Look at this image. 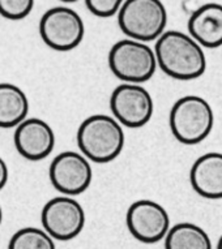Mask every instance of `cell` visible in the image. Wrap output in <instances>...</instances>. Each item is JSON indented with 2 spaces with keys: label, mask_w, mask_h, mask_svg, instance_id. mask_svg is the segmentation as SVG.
Segmentation results:
<instances>
[{
  "label": "cell",
  "mask_w": 222,
  "mask_h": 249,
  "mask_svg": "<svg viewBox=\"0 0 222 249\" xmlns=\"http://www.w3.org/2000/svg\"><path fill=\"white\" fill-rule=\"evenodd\" d=\"M157 66L170 77L181 81L195 80L205 73V53L191 36L169 30L156 39Z\"/></svg>",
  "instance_id": "1"
},
{
  "label": "cell",
  "mask_w": 222,
  "mask_h": 249,
  "mask_svg": "<svg viewBox=\"0 0 222 249\" xmlns=\"http://www.w3.org/2000/svg\"><path fill=\"white\" fill-rule=\"evenodd\" d=\"M76 139L81 154L95 163L116 160L126 142L123 127L114 116L103 114L85 119L78 127Z\"/></svg>",
  "instance_id": "2"
},
{
  "label": "cell",
  "mask_w": 222,
  "mask_h": 249,
  "mask_svg": "<svg viewBox=\"0 0 222 249\" xmlns=\"http://www.w3.org/2000/svg\"><path fill=\"white\" fill-rule=\"evenodd\" d=\"M169 124L179 142L196 145L204 141L213 129V108L203 97L185 95L171 107Z\"/></svg>",
  "instance_id": "3"
},
{
  "label": "cell",
  "mask_w": 222,
  "mask_h": 249,
  "mask_svg": "<svg viewBox=\"0 0 222 249\" xmlns=\"http://www.w3.org/2000/svg\"><path fill=\"white\" fill-rule=\"evenodd\" d=\"M118 24L131 39L156 41L165 32L167 11L161 0H124L118 11Z\"/></svg>",
  "instance_id": "4"
},
{
  "label": "cell",
  "mask_w": 222,
  "mask_h": 249,
  "mask_svg": "<svg viewBox=\"0 0 222 249\" xmlns=\"http://www.w3.org/2000/svg\"><path fill=\"white\" fill-rule=\"evenodd\" d=\"M109 67L114 76L122 81L143 84L156 73V55L148 43L131 38L122 39L111 47Z\"/></svg>",
  "instance_id": "5"
},
{
  "label": "cell",
  "mask_w": 222,
  "mask_h": 249,
  "mask_svg": "<svg viewBox=\"0 0 222 249\" xmlns=\"http://www.w3.org/2000/svg\"><path fill=\"white\" fill-rule=\"evenodd\" d=\"M39 34L50 49L66 53L81 43L85 36V25L81 16L74 9L54 7L41 17Z\"/></svg>",
  "instance_id": "6"
},
{
  "label": "cell",
  "mask_w": 222,
  "mask_h": 249,
  "mask_svg": "<svg viewBox=\"0 0 222 249\" xmlns=\"http://www.w3.org/2000/svg\"><path fill=\"white\" fill-rule=\"evenodd\" d=\"M110 108L122 127L140 128L153 116L152 95L140 84H120L110 97Z\"/></svg>",
  "instance_id": "7"
},
{
  "label": "cell",
  "mask_w": 222,
  "mask_h": 249,
  "mask_svg": "<svg viewBox=\"0 0 222 249\" xmlns=\"http://www.w3.org/2000/svg\"><path fill=\"white\" fill-rule=\"evenodd\" d=\"M41 222L54 240H72L84 230L85 212L71 196L54 197L42 209Z\"/></svg>",
  "instance_id": "8"
},
{
  "label": "cell",
  "mask_w": 222,
  "mask_h": 249,
  "mask_svg": "<svg viewBox=\"0 0 222 249\" xmlns=\"http://www.w3.org/2000/svg\"><path fill=\"white\" fill-rule=\"evenodd\" d=\"M50 181L64 196H78L89 188L93 170L81 153L63 151L53 160L49 170Z\"/></svg>",
  "instance_id": "9"
},
{
  "label": "cell",
  "mask_w": 222,
  "mask_h": 249,
  "mask_svg": "<svg viewBox=\"0 0 222 249\" xmlns=\"http://www.w3.org/2000/svg\"><path fill=\"white\" fill-rule=\"evenodd\" d=\"M126 223L136 240L154 244L166 236L170 229V216L166 209L156 201L137 200L128 208Z\"/></svg>",
  "instance_id": "10"
},
{
  "label": "cell",
  "mask_w": 222,
  "mask_h": 249,
  "mask_svg": "<svg viewBox=\"0 0 222 249\" xmlns=\"http://www.w3.org/2000/svg\"><path fill=\"white\" fill-rule=\"evenodd\" d=\"M13 141L16 150L28 160L47 158L55 146V133L49 123L38 118L25 119L16 127Z\"/></svg>",
  "instance_id": "11"
},
{
  "label": "cell",
  "mask_w": 222,
  "mask_h": 249,
  "mask_svg": "<svg viewBox=\"0 0 222 249\" xmlns=\"http://www.w3.org/2000/svg\"><path fill=\"white\" fill-rule=\"evenodd\" d=\"M189 181L199 196L208 200L222 198V153L199 157L189 171Z\"/></svg>",
  "instance_id": "12"
},
{
  "label": "cell",
  "mask_w": 222,
  "mask_h": 249,
  "mask_svg": "<svg viewBox=\"0 0 222 249\" xmlns=\"http://www.w3.org/2000/svg\"><path fill=\"white\" fill-rule=\"evenodd\" d=\"M188 32L202 47L222 46V4L206 3L193 11L188 18Z\"/></svg>",
  "instance_id": "13"
},
{
  "label": "cell",
  "mask_w": 222,
  "mask_h": 249,
  "mask_svg": "<svg viewBox=\"0 0 222 249\" xmlns=\"http://www.w3.org/2000/svg\"><path fill=\"white\" fill-rule=\"evenodd\" d=\"M29 112L24 90L15 84L0 82V128H16Z\"/></svg>",
  "instance_id": "14"
},
{
  "label": "cell",
  "mask_w": 222,
  "mask_h": 249,
  "mask_svg": "<svg viewBox=\"0 0 222 249\" xmlns=\"http://www.w3.org/2000/svg\"><path fill=\"white\" fill-rule=\"evenodd\" d=\"M165 249H213V245L205 230L183 222L170 227L165 236Z\"/></svg>",
  "instance_id": "15"
},
{
  "label": "cell",
  "mask_w": 222,
  "mask_h": 249,
  "mask_svg": "<svg viewBox=\"0 0 222 249\" xmlns=\"http://www.w3.org/2000/svg\"><path fill=\"white\" fill-rule=\"evenodd\" d=\"M8 249H56L55 240L45 230L24 227L13 233Z\"/></svg>",
  "instance_id": "16"
},
{
  "label": "cell",
  "mask_w": 222,
  "mask_h": 249,
  "mask_svg": "<svg viewBox=\"0 0 222 249\" xmlns=\"http://www.w3.org/2000/svg\"><path fill=\"white\" fill-rule=\"evenodd\" d=\"M34 0H0V15L12 21L29 16L33 11Z\"/></svg>",
  "instance_id": "17"
},
{
  "label": "cell",
  "mask_w": 222,
  "mask_h": 249,
  "mask_svg": "<svg viewBox=\"0 0 222 249\" xmlns=\"http://www.w3.org/2000/svg\"><path fill=\"white\" fill-rule=\"evenodd\" d=\"M124 0H85L87 8L95 16L107 18L118 13Z\"/></svg>",
  "instance_id": "18"
},
{
  "label": "cell",
  "mask_w": 222,
  "mask_h": 249,
  "mask_svg": "<svg viewBox=\"0 0 222 249\" xmlns=\"http://www.w3.org/2000/svg\"><path fill=\"white\" fill-rule=\"evenodd\" d=\"M8 166H7V163L4 162V160L0 157V191L5 187V184L8 181Z\"/></svg>",
  "instance_id": "19"
},
{
  "label": "cell",
  "mask_w": 222,
  "mask_h": 249,
  "mask_svg": "<svg viewBox=\"0 0 222 249\" xmlns=\"http://www.w3.org/2000/svg\"><path fill=\"white\" fill-rule=\"evenodd\" d=\"M217 249H222V235H221V237H220V240H218V243H217Z\"/></svg>",
  "instance_id": "20"
},
{
  "label": "cell",
  "mask_w": 222,
  "mask_h": 249,
  "mask_svg": "<svg viewBox=\"0 0 222 249\" xmlns=\"http://www.w3.org/2000/svg\"><path fill=\"white\" fill-rule=\"evenodd\" d=\"M3 222V209H1V205H0V225Z\"/></svg>",
  "instance_id": "21"
},
{
  "label": "cell",
  "mask_w": 222,
  "mask_h": 249,
  "mask_svg": "<svg viewBox=\"0 0 222 249\" xmlns=\"http://www.w3.org/2000/svg\"><path fill=\"white\" fill-rule=\"evenodd\" d=\"M60 1H64V3H74V1H77V0H60Z\"/></svg>",
  "instance_id": "22"
}]
</instances>
